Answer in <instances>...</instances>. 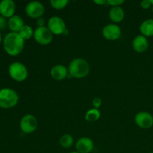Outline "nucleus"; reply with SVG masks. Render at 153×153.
<instances>
[{
  "instance_id": "f257e3e1",
  "label": "nucleus",
  "mask_w": 153,
  "mask_h": 153,
  "mask_svg": "<svg viewBox=\"0 0 153 153\" xmlns=\"http://www.w3.org/2000/svg\"><path fill=\"white\" fill-rule=\"evenodd\" d=\"M4 48L5 52L11 56H16L22 52L25 40L21 37L19 33L10 32L4 37Z\"/></svg>"
},
{
  "instance_id": "f03ea898",
  "label": "nucleus",
  "mask_w": 153,
  "mask_h": 153,
  "mask_svg": "<svg viewBox=\"0 0 153 153\" xmlns=\"http://www.w3.org/2000/svg\"><path fill=\"white\" fill-rule=\"evenodd\" d=\"M68 72L71 77L82 79L89 74L90 65L88 61L84 58H75L69 64Z\"/></svg>"
},
{
  "instance_id": "7ed1b4c3",
  "label": "nucleus",
  "mask_w": 153,
  "mask_h": 153,
  "mask_svg": "<svg viewBox=\"0 0 153 153\" xmlns=\"http://www.w3.org/2000/svg\"><path fill=\"white\" fill-rule=\"evenodd\" d=\"M19 96L11 88H2L0 90V107L2 108H10L17 104Z\"/></svg>"
},
{
  "instance_id": "20e7f679",
  "label": "nucleus",
  "mask_w": 153,
  "mask_h": 153,
  "mask_svg": "<svg viewBox=\"0 0 153 153\" xmlns=\"http://www.w3.org/2000/svg\"><path fill=\"white\" fill-rule=\"evenodd\" d=\"M9 75L16 82H23L28 77V70L23 64L20 62L12 63L8 69Z\"/></svg>"
},
{
  "instance_id": "39448f33",
  "label": "nucleus",
  "mask_w": 153,
  "mask_h": 153,
  "mask_svg": "<svg viewBox=\"0 0 153 153\" xmlns=\"http://www.w3.org/2000/svg\"><path fill=\"white\" fill-rule=\"evenodd\" d=\"M35 41L37 43L43 46L49 45L53 40V34L47 27H37L34 30V37Z\"/></svg>"
},
{
  "instance_id": "423d86ee",
  "label": "nucleus",
  "mask_w": 153,
  "mask_h": 153,
  "mask_svg": "<svg viewBox=\"0 0 153 153\" xmlns=\"http://www.w3.org/2000/svg\"><path fill=\"white\" fill-rule=\"evenodd\" d=\"M47 28L50 30L53 35H61L67 31L66 23L64 19L58 16H53L48 20Z\"/></svg>"
},
{
  "instance_id": "0eeeda50",
  "label": "nucleus",
  "mask_w": 153,
  "mask_h": 153,
  "mask_svg": "<svg viewBox=\"0 0 153 153\" xmlns=\"http://www.w3.org/2000/svg\"><path fill=\"white\" fill-rule=\"evenodd\" d=\"M38 126L37 120L34 115L25 114L21 119L19 126L21 130L25 134H31L36 131Z\"/></svg>"
},
{
  "instance_id": "6e6552de",
  "label": "nucleus",
  "mask_w": 153,
  "mask_h": 153,
  "mask_svg": "<svg viewBox=\"0 0 153 153\" xmlns=\"http://www.w3.org/2000/svg\"><path fill=\"white\" fill-rule=\"evenodd\" d=\"M25 11L28 17L37 19L42 17L45 12V7L40 1H31L25 6Z\"/></svg>"
},
{
  "instance_id": "1a4fd4ad",
  "label": "nucleus",
  "mask_w": 153,
  "mask_h": 153,
  "mask_svg": "<svg viewBox=\"0 0 153 153\" xmlns=\"http://www.w3.org/2000/svg\"><path fill=\"white\" fill-rule=\"evenodd\" d=\"M134 121L137 126L144 129L150 128L153 126L152 115L147 111L138 112L135 115Z\"/></svg>"
},
{
  "instance_id": "9d476101",
  "label": "nucleus",
  "mask_w": 153,
  "mask_h": 153,
  "mask_svg": "<svg viewBox=\"0 0 153 153\" xmlns=\"http://www.w3.org/2000/svg\"><path fill=\"white\" fill-rule=\"evenodd\" d=\"M121 28L117 24H108L102 29V35L108 40H116L120 37Z\"/></svg>"
},
{
  "instance_id": "9b49d317",
  "label": "nucleus",
  "mask_w": 153,
  "mask_h": 153,
  "mask_svg": "<svg viewBox=\"0 0 153 153\" xmlns=\"http://www.w3.org/2000/svg\"><path fill=\"white\" fill-rule=\"evenodd\" d=\"M76 151L79 153H90L94 148V143L91 138L83 137L79 138L76 143Z\"/></svg>"
},
{
  "instance_id": "f8f14e48",
  "label": "nucleus",
  "mask_w": 153,
  "mask_h": 153,
  "mask_svg": "<svg viewBox=\"0 0 153 153\" xmlns=\"http://www.w3.org/2000/svg\"><path fill=\"white\" fill-rule=\"evenodd\" d=\"M16 5L12 0H2L0 1V13L4 17L10 18L14 14Z\"/></svg>"
},
{
  "instance_id": "ddd939ff",
  "label": "nucleus",
  "mask_w": 153,
  "mask_h": 153,
  "mask_svg": "<svg viewBox=\"0 0 153 153\" xmlns=\"http://www.w3.org/2000/svg\"><path fill=\"white\" fill-rule=\"evenodd\" d=\"M132 48L137 53H143L149 48V42L142 34L137 35L132 41Z\"/></svg>"
},
{
  "instance_id": "4468645a",
  "label": "nucleus",
  "mask_w": 153,
  "mask_h": 153,
  "mask_svg": "<svg viewBox=\"0 0 153 153\" xmlns=\"http://www.w3.org/2000/svg\"><path fill=\"white\" fill-rule=\"evenodd\" d=\"M50 76L56 81L64 80L69 76L68 69L62 64L55 65L51 69Z\"/></svg>"
},
{
  "instance_id": "2eb2a0df",
  "label": "nucleus",
  "mask_w": 153,
  "mask_h": 153,
  "mask_svg": "<svg viewBox=\"0 0 153 153\" xmlns=\"http://www.w3.org/2000/svg\"><path fill=\"white\" fill-rule=\"evenodd\" d=\"M108 16L112 22L119 23L125 18V12L121 7H112L109 11Z\"/></svg>"
},
{
  "instance_id": "dca6fc26",
  "label": "nucleus",
  "mask_w": 153,
  "mask_h": 153,
  "mask_svg": "<svg viewBox=\"0 0 153 153\" xmlns=\"http://www.w3.org/2000/svg\"><path fill=\"white\" fill-rule=\"evenodd\" d=\"M7 24H8L9 28L11 30V32L18 33L24 26V21L21 16L18 15H13V16L9 18Z\"/></svg>"
},
{
  "instance_id": "f3484780",
  "label": "nucleus",
  "mask_w": 153,
  "mask_h": 153,
  "mask_svg": "<svg viewBox=\"0 0 153 153\" xmlns=\"http://www.w3.org/2000/svg\"><path fill=\"white\" fill-rule=\"evenodd\" d=\"M140 31L144 37L153 36V19H146L140 25Z\"/></svg>"
},
{
  "instance_id": "a211bd4d",
  "label": "nucleus",
  "mask_w": 153,
  "mask_h": 153,
  "mask_svg": "<svg viewBox=\"0 0 153 153\" xmlns=\"http://www.w3.org/2000/svg\"><path fill=\"white\" fill-rule=\"evenodd\" d=\"M100 117H101V113H100V110L97 108H94L90 109L85 114V120L88 122H96L100 119Z\"/></svg>"
},
{
  "instance_id": "6ab92c4d",
  "label": "nucleus",
  "mask_w": 153,
  "mask_h": 153,
  "mask_svg": "<svg viewBox=\"0 0 153 153\" xmlns=\"http://www.w3.org/2000/svg\"><path fill=\"white\" fill-rule=\"evenodd\" d=\"M18 33H19V35L21 36V37L24 40H29L31 37H34V30L31 26H29V25H24V26L21 28L20 31Z\"/></svg>"
},
{
  "instance_id": "aec40b11",
  "label": "nucleus",
  "mask_w": 153,
  "mask_h": 153,
  "mask_svg": "<svg viewBox=\"0 0 153 153\" xmlns=\"http://www.w3.org/2000/svg\"><path fill=\"white\" fill-rule=\"evenodd\" d=\"M73 143H74V140H73V136L70 135V134H63L60 137L59 143L64 149H69V148H70L73 145Z\"/></svg>"
},
{
  "instance_id": "412c9836",
  "label": "nucleus",
  "mask_w": 153,
  "mask_h": 153,
  "mask_svg": "<svg viewBox=\"0 0 153 153\" xmlns=\"http://www.w3.org/2000/svg\"><path fill=\"white\" fill-rule=\"evenodd\" d=\"M68 3V0H51L50 1L51 6L56 10H62L65 8Z\"/></svg>"
},
{
  "instance_id": "4be33fe9",
  "label": "nucleus",
  "mask_w": 153,
  "mask_h": 153,
  "mask_svg": "<svg viewBox=\"0 0 153 153\" xmlns=\"http://www.w3.org/2000/svg\"><path fill=\"white\" fill-rule=\"evenodd\" d=\"M124 2L123 0H107V4L112 7H120Z\"/></svg>"
},
{
  "instance_id": "5701e85b",
  "label": "nucleus",
  "mask_w": 153,
  "mask_h": 153,
  "mask_svg": "<svg viewBox=\"0 0 153 153\" xmlns=\"http://www.w3.org/2000/svg\"><path fill=\"white\" fill-rule=\"evenodd\" d=\"M102 99L100 98V97H95V98L93 100V106H94V108H97L99 109V108L102 105Z\"/></svg>"
},
{
  "instance_id": "b1692460",
  "label": "nucleus",
  "mask_w": 153,
  "mask_h": 153,
  "mask_svg": "<svg viewBox=\"0 0 153 153\" xmlns=\"http://www.w3.org/2000/svg\"><path fill=\"white\" fill-rule=\"evenodd\" d=\"M152 6L149 0H143L140 2V7L143 9H149Z\"/></svg>"
},
{
  "instance_id": "393cba45",
  "label": "nucleus",
  "mask_w": 153,
  "mask_h": 153,
  "mask_svg": "<svg viewBox=\"0 0 153 153\" xmlns=\"http://www.w3.org/2000/svg\"><path fill=\"white\" fill-rule=\"evenodd\" d=\"M7 25V21L5 17L2 16H0V29H4Z\"/></svg>"
},
{
  "instance_id": "a878e982",
  "label": "nucleus",
  "mask_w": 153,
  "mask_h": 153,
  "mask_svg": "<svg viewBox=\"0 0 153 153\" xmlns=\"http://www.w3.org/2000/svg\"><path fill=\"white\" fill-rule=\"evenodd\" d=\"M37 24L38 25V27H44L45 24H46V20L43 17L38 18L37 19Z\"/></svg>"
},
{
  "instance_id": "bb28decb",
  "label": "nucleus",
  "mask_w": 153,
  "mask_h": 153,
  "mask_svg": "<svg viewBox=\"0 0 153 153\" xmlns=\"http://www.w3.org/2000/svg\"><path fill=\"white\" fill-rule=\"evenodd\" d=\"M94 3L98 5H103L105 4H107V1L106 0H94Z\"/></svg>"
},
{
  "instance_id": "cd10ccee",
  "label": "nucleus",
  "mask_w": 153,
  "mask_h": 153,
  "mask_svg": "<svg viewBox=\"0 0 153 153\" xmlns=\"http://www.w3.org/2000/svg\"><path fill=\"white\" fill-rule=\"evenodd\" d=\"M149 1H150V3H151V4H152V5L153 6V0H149Z\"/></svg>"
},
{
  "instance_id": "c85d7f7f",
  "label": "nucleus",
  "mask_w": 153,
  "mask_h": 153,
  "mask_svg": "<svg viewBox=\"0 0 153 153\" xmlns=\"http://www.w3.org/2000/svg\"><path fill=\"white\" fill-rule=\"evenodd\" d=\"M1 41V33H0V43Z\"/></svg>"
},
{
  "instance_id": "c756f323",
  "label": "nucleus",
  "mask_w": 153,
  "mask_h": 153,
  "mask_svg": "<svg viewBox=\"0 0 153 153\" xmlns=\"http://www.w3.org/2000/svg\"><path fill=\"white\" fill-rule=\"evenodd\" d=\"M70 153H79V152H78L77 151H74V152H70Z\"/></svg>"
},
{
  "instance_id": "7c9ffc66",
  "label": "nucleus",
  "mask_w": 153,
  "mask_h": 153,
  "mask_svg": "<svg viewBox=\"0 0 153 153\" xmlns=\"http://www.w3.org/2000/svg\"><path fill=\"white\" fill-rule=\"evenodd\" d=\"M152 13H153V6H152Z\"/></svg>"
},
{
  "instance_id": "2f4dec72",
  "label": "nucleus",
  "mask_w": 153,
  "mask_h": 153,
  "mask_svg": "<svg viewBox=\"0 0 153 153\" xmlns=\"http://www.w3.org/2000/svg\"><path fill=\"white\" fill-rule=\"evenodd\" d=\"M150 153H153V152H150Z\"/></svg>"
}]
</instances>
